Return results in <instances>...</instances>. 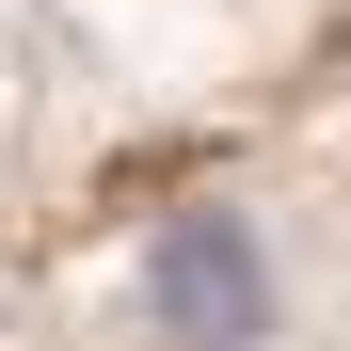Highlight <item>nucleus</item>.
<instances>
[{"label": "nucleus", "mask_w": 351, "mask_h": 351, "mask_svg": "<svg viewBox=\"0 0 351 351\" xmlns=\"http://www.w3.org/2000/svg\"><path fill=\"white\" fill-rule=\"evenodd\" d=\"M144 335L160 351H271L287 335V271L256 240V208H160V240H144Z\"/></svg>", "instance_id": "obj_1"}]
</instances>
